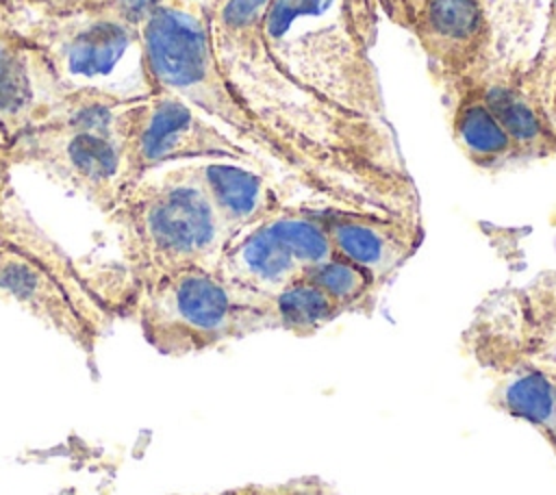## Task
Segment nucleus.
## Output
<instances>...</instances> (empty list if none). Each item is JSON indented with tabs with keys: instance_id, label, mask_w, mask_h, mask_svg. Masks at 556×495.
I'll use <instances>...</instances> for the list:
<instances>
[{
	"instance_id": "nucleus-1",
	"label": "nucleus",
	"mask_w": 556,
	"mask_h": 495,
	"mask_svg": "<svg viewBox=\"0 0 556 495\" xmlns=\"http://www.w3.org/2000/svg\"><path fill=\"white\" fill-rule=\"evenodd\" d=\"M141 61L150 93L178 96L204 117L226 126L241 145L276 165L295 185L328 206L374 211L367 198L324 156L271 126L226 78L213 52L200 0H172L139 28Z\"/></svg>"
},
{
	"instance_id": "nucleus-2",
	"label": "nucleus",
	"mask_w": 556,
	"mask_h": 495,
	"mask_svg": "<svg viewBox=\"0 0 556 495\" xmlns=\"http://www.w3.org/2000/svg\"><path fill=\"white\" fill-rule=\"evenodd\" d=\"M106 217L117 232L119 271L106 269L87 282L113 317L128 297L165 276L189 267L217 269L230 241L193 163L139 178Z\"/></svg>"
},
{
	"instance_id": "nucleus-3",
	"label": "nucleus",
	"mask_w": 556,
	"mask_h": 495,
	"mask_svg": "<svg viewBox=\"0 0 556 495\" xmlns=\"http://www.w3.org/2000/svg\"><path fill=\"white\" fill-rule=\"evenodd\" d=\"M128 102L74 91L9 145L13 165L43 172L109 215L128 189L124 109Z\"/></svg>"
},
{
	"instance_id": "nucleus-4",
	"label": "nucleus",
	"mask_w": 556,
	"mask_h": 495,
	"mask_svg": "<svg viewBox=\"0 0 556 495\" xmlns=\"http://www.w3.org/2000/svg\"><path fill=\"white\" fill-rule=\"evenodd\" d=\"M115 317H130L148 345L174 358L276 330L271 297L206 267H189L141 289Z\"/></svg>"
},
{
	"instance_id": "nucleus-5",
	"label": "nucleus",
	"mask_w": 556,
	"mask_h": 495,
	"mask_svg": "<svg viewBox=\"0 0 556 495\" xmlns=\"http://www.w3.org/2000/svg\"><path fill=\"white\" fill-rule=\"evenodd\" d=\"M263 39L300 80L334 104L376 122H389L369 59L348 33L341 0H269Z\"/></svg>"
},
{
	"instance_id": "nucleus-6",
	"label": "nucleus",
	"mask_w": 556,
	"mask_h": 495,
	"mask_svg": "<svg viewBox=\"0 0 556 495\" xmlns=\"http://www.w3.org/2000/svg\"><path fill=\"white\" fill-rule=\"evenodd\" d=\"M7 11L13 26L43 52L67 93L89 91L122 102L150 93L137 28L93 11L35 15L11 4Z\"/></svg>"
},
{
	"instance_id": "nucleus-7",
	"label": "nucleus",
	"mask_w": 556,
	"mask_h": 495,
	"mask_svg": "<svg viewBox=\"0 0 556 495\" xmlns=\"http://www.w3.org/2000/svg\"><path fill=\"white\" fill-rule=\"evenodd\" d=\"M460 347L489 376L530 367L556 384V269L489 291L463 330Z\"/></svg>"
},
{
	"instance_id": "nucleus-8",
	"label": "nucleus",
	"mask_w": 556,
	"mask_h": 495,
	"mask_svg": "<svg viewBox=\"0 0 556 495\" xmlns=\"http://www.w3.org/2000/svg\"><path fill=\"white\" fill-rule=\"evenodd\" d=\"M0 297L17 304L43 326L93 356L111 310L72 258L56 261L0 239Z\"/></svg>"
},
{
	"instance_id": "nucleus-9",
	"label": "nucleus",
	"mask_w": 556,
	"mask_h": 495,
	"mask_svg": "<svg viewBox=\"0 0 556 495\" xmlns=\"http://www.w3.org/2000/svg\"><path fill=\"white\" fill-rule=\"evenodd\" d=\"M128 187L174 161H237L263 172L265 163L178 96L154 91L124 109Z\"/></svg>"
},
{
	"instance_id": "nucleus-10",
	"label": "nucleus",
	"mask_w": 556,
	"mask_h": 495,
	"mask_svg": "<svg viewBox=\"0 0 556 495\" xmlns=\"http://www.w3.org/2000/svg\"><path fill=\"white\" fill-rule=\"evenodd\" d=\"M406 30L417 39L447 104L497 63L495 26L484 0H426Z\"/></svg>"
},
{
	"instance_id": "nucleus-11",
	"label": "nucleus",
	"mask_w": 556,
	"mask_h": 495,
	"mask_svg": "<svg viewBox=\"0 0 556 495\" xmlns=\"http://www.w3.org/2000/svg\"><path fill=\"white\" fill-rule=\"evenodd\" d=\"M332 252L361 267L382 289L419 250L426 230L421 215H389L321 206Z\"/></svg>"
},
{
	"instance_id": "nucleus-12",
	"label": "nucleus",
	"mask_w": 556,
	"mask_h": 495,
	"mask_svg": "<svg viewBox=\"0 0 556 495\" xmlns=\"http://www.w3.org/2000/svg\"><path fill=\"white\" fill-rule=\"evenodd\" d=\"M67 91L43 52L11 22L0 0V139L9 145L17 135L43 122Z\"/></svg>"
},
{
	"instance_id": "nucleus-13",
	"label": "nucleus",
	"mask_w": 556,
	"mask_h": 495,
	"mask_svg": "<svg viewBox=\"0 0 556 495\" xmlns=\"http://www.w3.org/2000/svg\"><path fill=\"white\" fill-rule=\"evenodd\" d=\"M482 100L515 143L519 163L556 156V130L526 61H500L476 82Z\"/></svg>"
},
{
	"instance_id": "nucleus-14",
	"label": "nucleus",
	"mask_w": 556,
	"mask_h": 495,
	"mask_svg": "<svg viewBox=\"0 0 556 495\" xmlns=\"http://www.w3.org/2000/svg\"><path fill=\"white\" fill-rule=\"evenodd\" d=\"M217 271L263 297L278 295L287 284L304 276V267L267 217L226 243Z\"/></svg>"
},
{
	"instance_id": "nucleus-15",
	"label": "nucleus",
	"mask_w": 556,
	"mask_h": 495,
	"mask_svg": "<svg viewBox=\"0 0 556 495\" xmlns=\"http://www.w3.org/2000/svg\"><path fill=\"white\" fill-rule=\"evenodd\" d=\"M193 169L230 239L282 206L271 180L252 165L217 158L193 163Z\"/></svg>"
},
{
	"instance_id": "nucleus-16",
	"label": "nucleus",
	"mask_w": 556,
	"mask_h": 495,
	"mask_svg": "<svg viewBox=\"0 0 556 495\" xmlns=\"http://www.w3.org/2000/svg\"><path fill=\"white\" fill-rule=\"evenodd\" d=\"M450 130L463 156L484 172L519 163L508 132L482 100L478 87L463 89L450 104Z\"/></svg>"
},
{
	"instance_id": "nucleus-17",
	"label": "nucleus",
	"mask_w": 556,
	"mask_h": 495,
	"mask_svg": "<svg viewBox=\"0 0 556 495\" xmlns=\"http://www.w3.org/2000/svg\"><path fill=\"white\" fill-rule=\"evenodd\" d=\"M491 378L493 406L545 434L556 410V384L530 367H513Z\"/></svg>"
},
{
	"instance_id": "nucleus-18",
	"label": "nucleus",
	"mask_w": 556,
	"mask_h": 495,
	"mask_svg": "<svg viewBox=\"0 0 556 495\" xmlns=\"http://www.w3.org/2000/svg\"><path fill=\"white\" fill-rule=\"evenodd\" d=\"M271 306L276 330H285L293 337H311L343 315L306 276H300L274 295Z\"/></svg>"
},
{
	"instance_id": "nucleus-19",
	"label": "nucleus",
	"mask_w": 556,
	"mask_h": 495,
	"mask_svg": "<svg viewBox=\"0 0 556 495\" xmlns=\"http://www.w3.org/2000/svg\"><path fill=\"white\" fill-rule=\"evenodd\" d=\"M15 165L9 158L7 145L0 139V239L9 243H17L48 258L65 261L70 258L26 213L22 206L17 191L11 180V169Z\"/></svg>"
},
{
	"instance_id": "nucleus-20",
	"label": "nucleus",
	"mask_w": 556,
	"mask_h": 495,
	"mask_svg": "<svg viewBox=\"0 0 556 495\" xmlns=\"http://www.w3.org/2000/svg\"><path fill=\"white\" fill-rule=\"evenodd\" d=\"M304 276L313 280L343 315L345 313L369 315L376 306V295L380 291L376 282L361 267H356L354 263L337 254L311 267Z\"/></svg>"
},
{
	"instance_id": "nucleus-21",
	"label": "nucleus",
	"mask_w": 556,
	"mask_h": 495,
	"mask_svg": "<svg viewBox=\"0 0 556 495\" xmlns=\"http://www.w3.org/2000/svg\"><path fill=\"white\" fill-rule=\"evenodd\" d=\"M526 69H528V76L534 82V87L545 98L552 74L556 69V0H549L541 41H539L534 54L526 61Z\"/></svg>"
},
{
	"instance_id": "nucleus-22",
	"label": "nucleus",
	"mask_w": 556,
	"mask_h": 495,
	"mask_svg": "<svg viewBox=\"0 0 556 495\" xmlns=\"http://www.w3.org/2000/svg\"><path fill=\"white\" fill-rule=\"evenodd\" d=\"M378 0H341V13L352 39L369 52L378 37Z\"/></svg>"
},
{
	"instance_id": "nucleus-23",
	"label": "nucleus",
	"mask_w": 556,
	"mask_h": 495,
	"mask_svg": "<svg viewBox=\"0 0 556 495\" xmlns=\"http://www.w3.org/2000/svg\"><path fill=\"white\" fill-rule=\"evenodd\" d=\"M172 0H102L93 13H100L104 17H111L115 22H122L130 28H141V24L163 4Z\"/></svg>"
},
{
	"instance_id": "nucleus-24",
	"label": "nucleus",
	"mask_w": 556,
	"mask_h": 495,
	"mask_svg": "<svg viewBox=\"0 0 556 495\" xmlns=\"http://www.w3.org/2000/svg\"><path fill=\"white\" fill-rule=\"evenodd\" d=\"M252 495H339L328 482L315 475L293 478L280 484H252Z\"/></svg>"
},
{
	"instance_id": "nucleus-25",
	"label": "nucleus",
	"mask_w": 556,
	"mask_h": 495,
	"mask_svg": "<svg viewBox=\"0 0 556 495\" xmlns=\"http://www.w3.org/2000/svg\"><path fill=\"white\" fill-rule=\"evenodd\" d=\"M7 4L35 15H74L93 11L102 0H4Z\"/></svg>"
},
{
	"instance_id": "nucleus-26",
	"label": "nucleus",
	"mask_w": 556,
	"mask_h": 495,
	"mask_svg": "<svg viewBox=\"0 0 556 495\" xmlns=\"http://www.w3.org/2000/svg\"><path fill=\"white\" fill-rule=\"evenodd\" d=\"M378 9L397 26H408V0H378Z\"/></svg>"
},
{
	"instance_id": "nucleus-27",
	"label": "nucleus",
	"mask_w": 556,
	"mask_h": 495,
	"mask_svg": "<svg viewBox=\"0 0 556 495\" xmlns=\"http://www.w3.org/2000/svg\"><path fill=\"white\" fill-rule=\"evenodd\" d=\"M543 439L549 443V447H552L554 454H556V410H554V417H552V421H549V426H547Z\"/></svg>"
},
{
	"instance_id": "nucleus-28",
	"label": "nucleus",
	"mask_w": 556,
	"mask_h": 495,
	"mask_svg": "<svg viewBox=\"0 0 556 495\" xmlns=\"http://www.w3.org/2000/svg\"><path fill=\"white\" fill-rule=\"evenodd\" d=\"M215 495H252V484L239 486V488H230V491H222V493H215Z\"/></svg>"
},
{
	"instance_id": "nucleus-29",
	"label": "nucleus",
	"mask_w": 556,
	"mask_h": 495,
	"mask_svg": "<svg viewBox=\"0 0 556 495\" xmlns=\"http://www.w3.org/2000/svg\"><path fill=\"white\" fill-rule=\"evenodd\" d=\"M424 2H426V0H408V22H410L413 11H415V9H419ZM406 28H408V26H406Z\"/></svg>"
}]
</instances>
